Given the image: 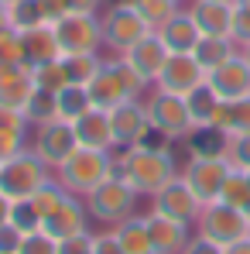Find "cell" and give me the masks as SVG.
<instances>
[{"instance_id":"obj_1","label":"cell","mask_w":250,"mask_h":254,"mask_svg":"<svg viewBox=\"0 0 250 254\" xmlns=\"http://www.w3.org/2000/svg\"><path fill=\"white\" fill-rule=\"evenodd\" d=\"M178 172L182 169L175 165L171 151L168 148H154L148 141L134 144V148H120V155H117V175L124 179L137 196H154Z\"/></svg>"},{"instance_id":"obj_2","label":"cell","mask_w":250,"mask_h":254,"mask_svg":"<svg viewBox=\"0 0 250 254\" xmlns=\"http://www.w3.org/2000/svg\"><path fill=\"white\" fill-rule=\"evenodd\" d=\"M117 172V158L113 151H103V148H76L58 169H55V179L72 192V196H86L93 192L103 179H110Z\"/></svg>"},{"instance_id":"obj_3","label":"cell","mask_w":250,"mask_h":254,"mask_svg":"<svg viewBox=\"0 0 250 254\" xmlns=\"http://www.w3.org/2000/svg\"><path fill=\"white\" fill-rule=\"evenodd\" d=\"M144 110H148V121H151V134H158L165 141H185L196 130L192 117H189V107H185V96L168 93L161 86H154L144 96Z\"/></svg>"},{"instance_id":"obj_4","label":"cell","mask_w":250,"mask_h":254,"mask_svg":"<svg viewBox=\"0 0 250 254\" xmlns=\"http://www.w3.org/2000/svg\"><path fill=\"white\" fill-rule=\"evenodd\" d=\"M83 203H86V210H89V220H96V223H103V227H117L120 220L134 216L137 192L113 172V175L103 179L93 192H86Z\"/></svg>"},{"instance_id":"obj_5","label":"cell","mask_w":250,"mask_h":254,"mask_svg":"<svg viewBox=\"0 0 250 254\" xmlns=\"http://www.w3.org/2000/svg\"><path fill=\"white\" fill-rule=\"evenodd\" d=\"M192 227H196L199 237H206V241L219 244V248H226V244H233V241H240V237L250 234L247 213L233 210V206H226V203H219V199H216V203H206Z\"/></svg>"},{"instance_id":"obj_6","label":"cell","mask_w":250,"mask_h":254,"mask_svg":"<svg viewBox=\"0 0 250 254\" xmlns=\"http://www.w3.org/2000/svg\"><path fill=\"white\" fill-rule=\"evenodd\" d=\"M100 24H103V48H110L117 55H124L127 48H134L141 38L151 35V24L127 0L124 3H113L106 14H100Z\"/></svg>"},{"instance_id":"obj_7","label":"cell","mask_w":250,"mask_h":254,"mask_svg":"<svg viewBox=\"0 0 250 254\" xmlns=\"http://www.w3.org/2000/svg\"><path fill=\"white\" fill-rule=\"evenodd\" d=\"M51 28H55V42L62 55H86V52L100 55V48H103L100 14H65Z\"/></svg>"},{"instance_id":"obj_8","label":"cell","mask_w":250,"mask_h":254,"mask_svg":"<svg viewBox=\"0 0 250 254\" xmlns=\"http://www.w3.org/2000/svg\"><path fill=\"white\" fill-rule=\"evenodd\" d=\"M45 179H51V169H48L42 158L31 151V144H28L21 155H14L10 162L0 165V189H3L10 199H24V196H31Z\"/></svg>"},{"instance_id":"obj_9","label":"cell","mask_w":250,"mask_h":254,"mask_svg":"<svg viewBox=\"0 0 250 254\" xmlns=\"http://www.w3.org/2000/svg\"><path fill=\"white\" fill-rule=\"evenodd\" d=\"M230 172H233V165H230L226 155H192L189 165L182 169V175L202 203H216L226 179H230Z\"/></svg>"},{"instance_id":"obj_10","label":"cell","mask_w":250,"mask_h":254,"mask_svg":"<svg viewBox=\"0 0 250 254\" xmlns=\"http://www.w3.org/2000/svg\"><path fill=\"white\" fill-rule=\"evenodd\" d=\"M79 148V141H76V130H72V124L69 121H48V124L35 127V134H31V151L42 158L48 169L55 172L72 151Z\"/></svg>"},{"instance_id":"obj_11","label":"cell","mask_w":250,"mask_h":254,"mask_svg":"<svg viewBox=\"0 0 250 254\" xmlns=\"http://www.w3.org/2000/svg\"><path fill=\"white\" fill-rule=\"evenodd\" d=\"M202 206H206V203L192 192V186L185 182L182 172L151 196V210L165 213V216H171V220H182V223H189V227L196 223V216L202 213Z\"/></svg>"},{"instance_id":"obj_12","label":"cell","mask_w":250,"mask_h":254,"mask_svg":"<svg viewBox=\"0 0 250 254\" xmlns=\"http://www.w3.org/2000/svg\"><path fill=\"white\" fill-rule=\"evenodd\" d=\"M110 130H113V148L144 144L148 134H151V121H148L144 100H141V96H130L120 107H113V110H110Z\"/></svg>"},{"instance_id":"obj_13","label":"cell","mask_w":250,"mask_h":254,"mask_svg":"<svg viewBox=\"0 0 250 254\" xmlns=\"http://www.w3.org/2000/svg\"><path fill=\"white\" fill-rule=\"evenodd\" d=\"M199 83H206V69L196 62L192 52H171L158 72L154 86H161L168 93H178V96H189Z\"/></svg>"},{"instance_id":"obj_14","label":"cell","mask_w":250,"mask_h":254,"mask_svg":"<svg viewBox=\"0 0 250 254\" xmlns=\"http://www.w3.org/2000/svg\"><path fill=\"white\" fill-rule=\"evenodd\" d=\"M42 230L51 234L55 241H69L76 234H86L89 230V210H86L83 196H65L55 210L45 216Z\"/></svg>"},{"instance_id":"obj_15","label":"cell","mask_w":250,"mask_h":254,"mask_svg":"<svg viewBox=\"0 0 250 254\" xmlns=\"http://www.w3.org/2000/svg\"><path fill=\"white\" fill-rule=\"evenodd\" d=\"M206 83L212 86V93H216L219 100H226V103L250 96V65H247V59H244V55H233V59L223 62L219 69L206 72Z\"/></svg>"},{"instance_id":"obj_16","label":"cell","mask_w":250,"mask_h":254,"mask_svg":"<svg viewBox=\"0 0 250 254\" xmlns=\"http://www.w3.org/2000/svg\"><path fill=\"white\" fill-rule=\"evenodd\" d=\"M148 234H151V244H154V254H182L185 244H189V223L182 220H171L165 213L151 210L148 216Z\"/></svg>"},{"instance_id":"obj_17","label":"cell","mask_w":250,"mask_h":254,"mask_svg":"<svg viewBox=\"0 0 250 254\" xmlns=\"http://www.w3.org/2000/svg\"><path fill=\"white\" fill-rule=\"evenodd\" d=\"M168 55H171V52H168V45L161 42V35H158V31H151L148 38H141L134 48H127V52H124V59L151 86H154V79H158V72H161V65H165Z\"/></svg>"},{"instance_id":"obj_18","label":"cell","mask_w":250,"mask_h":254,"mask_svg":"<svg viewBox=\"0 0 250 254\" xmlns=\"http://www.w3.org/2000/svg\"><path fill=\"white\" fill-rule=\"evenodd\" d=\"M158 35H161V42L168 45V52H196V45L202 38L196 17L189 14V7H178L165 24L158 28Z\"/></svg>"},{"instance_id":"obj_19","label":"cell","mask_w":250,"mask_h":254,"mask_svg":"<svg viewBox=\"0 0 250 254\" xmlns=\"http://www.w3.org/2000/svg\"><path fill=\"white\" fill-rule=\"evenodd\" d=\"M76 130V141L83 148H103V151H113V130H110V110H86L79 121H72Z\"/></svg>"},{"instance_id":"obj_20","label":"cell","mask_w":250,"mask_h":254,"mask_svg":"<svg viewBox=\"0 0 250 254\" xmlns=\"http://www.w3.org/2000/svg\"><path fill=\"white\" fill-rule=\"evenodd\" d=\"M86 89H89V100H93L96 110H113V107H120L124 100H130L127 86L120 83V76H117V69L110 65V59L103 62V69L93 76V83L86 86Z\"/></svg>"},{"instance_id":"obj_21","label":"cell","mask_w":250,"mask_h":254,"mask_svg":"<svg viewBox=\"0 0 250 254\" xmlns=\"http://www.w3.org/2000/svg\"><path fill=\"white\" fill-rule=\"evenodd\" d=\"M31 93H35V83H31L28 65H3V72H0V107H10V110L24 114Z\"/></svg>"},{"instance_id":"obj_22","label":"cell","mask_w":250,"mask_h":254,"mask_svg":"<svg viewBox=\"0 0 250 254\" xmlns=\"http://www.w3.org/2000/svg\"><path fill=\"white\" fill-rule=\"evenodd\" d=\"M189 14L196 17L202 35H226L230 38L233 3H223V0H189Z\"/></svg>"},{"instance_id":"obj_23","label":"cell","mask_w":250,"mask_h":254,"mask_svg":"<svg viewBox=\"0 0 250 254\" xmlns=\"http://www.w3.org/2000/svg\"><path fill=\"white\" fill-rule=\"evenodd\" d=\"M21 48H24V62H28V65L62 59L51 24H38V28H31V31H21Z\"/></svg>"},{"instance_id":"obj_24","label":"cell","mask_w":250,"mask_h":254,"mask_svg":"<svg viewBox=\"0 0 250 254\" xmlns=\"http://www.w3.org/2000/svg\"><path fill=\"white\" fill-rule=\"evenodd\" d=\"M192 55H196V62H199L206 72H212V69H219L223 62H230L233 55H240V45L233 42V38H226V35H202Z\"/></svg>"},{"instance_id":"obj_25","label":"cell","mask_w":250,"mask_h":254,"mask_svg":"<svg viewBox=\"0 0 250 254\" xmlns=\"http://www.w3.org/2000/svg\"><path fill=\"white\" fill-rule=\"evenodd\" d=\"M216 130H223L226 137H240V134H250V96L244 100H233V103H219L216 110V121H212Z\"/></svg>"},{"instance_id":"obj_26","label":"cell","mask_w":250,"mask_h":254,"mask_svg":"<svg viewBox=\"0 0 250 254\" xmlns=\"http://www.w3.org/2000/svg\"><path fill=\"white\" fill-rule=\"evenodd\" d=\"M120 241V248L127 254H154V244H151V234H148V220L144 216H127L117 227H110Z\"/></svg>"},{"instance_id":"obj_27","label":"cell","mask_w":250,"mask_h":254,"mask_svg":"<svg viewBox=\"0 0 250 254\" xmlns=\"http://www.w3.org/2000/svg\"><path fill=\"white\" fill-rule=\"evenodd\" d=\"M219 103H223V100L212 93V86H209V83H199V86H196V89L185 96V107H189L192 127H196V130H202V127H212Z\"/></svg>"},{"instance_id":"obj_28","label":"cell","mask_w":250,"mask_h":254,"mask_svg":"<svg viewBox=\"0 0 250 254\" xmlns=\"http://www.w3.org/2000/svg\"><path fill=\"white\" fill-rule=\"evenodd\" d=\"M3 21H7L14 31H31V28L45 24L42 0H14L10 7H3Z\"/></svg>"},{"instance_id":"obj_29","label":"cell","mask_w":250,"mask_h":254,"mask_svg":"<svg viewBox=\"0 0 250 254\" xmlns=\"http://www.w3.org/2000/svg\"><path fill=\"white\" fill-rule=\"evenodd\" d=\"M24 117H28L31 127H42V124H48V121H58V93L38 89V86H35L31 100H28V107H24Z\"/></svg>"},{"instance_id":"obj_30","label":"cell","mask_w":250,"mask_h":254,"mask_svg":"<svg viewBox=\"0 0 250 254\" xmlns=\"http://www.w3.org/2000/svg\"><path fill=\"white\" fill-rule=\"evenodd\" d=\"M103 62H106V59H100V55H93V52H86V55H62L65 76H69L72 86H89L93 76L103 69Z\"/></svg>"},{"instance_id":"obj_31","label":"cell","mask_w":250,"mask_h":254,"mask_svg":"<svg viewBox=\"0 0 250 254\" xmlns=\"http://www.w3.org/2000/svg\"><path fill=\"white\" fill-rule=\"evenodd\" d=\"M86 110H93V100H89V89L86 86H65V89H58V117L62 121H79Z\"/></svg>"},{"instance_id":"obj_32","label":"cell","mask_w":250,"mask_h":254,"mask_svg":"<svg viewBox=\"0 0 250 254\" xmlns=\"http://www.w3.org/2000/svg\"><path fill=\"white\" fill-rule=\"evenodd\" d=\"M28 69H31V83L38 86V89H51V93H58V89H65V86H69V76H65L62 59L38 62V65H28Z\"/></svg>"},{"instance_id":"obj_33","label":"cell","mask_w":250,"mask_h":254,"mask_svg":"<svg viewBox=\"0 0 250 254\" xmlns=\"http://www.w3.org/2000/svg\"><path fill=\"white\" fill-rule=\"evenodd\" d=\"M7 223H14L21 234H35V230H42L45 216L35 210L31 196H24V199H10V216H7Z\"/></svg>"},{"instance_id":"obj_34","label":"cell","mask_w":250,"mask_h":254,"mask_svg":"<svg viewBox=\"0 0 250 254\" xmlns=\"http://www.w3.org/2000/svg\"><path fill=\"white\" fill-rule=\"evenodd\" d=\"M219 203H226V206H233V210H247L250 206V179H247V172H240V169L230 172V179H226V186H223V192H219Z\"/></svg>"},{"instance_id":"obj_35","label":"cell","mask_w":250,"mask_h":254,"mask_svg":"<svg viewBox=\"0 0 250 254\" xmlns=\"http://www.w3.org/2000/svg\"><path fill=\"white\" fill-rule=\"evenodd\" d=\"M127 3H130V7L148 21V24H151V31H158L168 17L182 7V3H175V0H127Z\"/></svg>"},{"instance_id":"obj_36","label":"cell","mask_w":250,"mask_h":254,"mask_svg":"<svg viewBox=\"0 0 250 254\" xmlns=\"http://www.w3.org/2000/svg\"><path fill=\"white\" fill-rule=\"evenodd\" d=\"M110 65L117 69V76H120V83L127 86V93H130V96H144V93H148V86H151V83H148V79H144V76H141V72L127 62L124 55L110 59Z\"/></svg>"},{"instance_id":"obj_37","label":"cell","mask_w":250,"mask_h":254,"mask_svg":"<svg viewBox=\"0 0 250 254\" xmlns=\"http://www.w3.org/2000/svg\"><path fill=\"white\" fill-rule=\"evenodd\" d=\"M17 254H58V241L45 230H35V234H24Z\"/></svg>"},{"instance_id":"obj_38","label":"cell","mask_w":250,"mask_h":254,"mask_svg":"<svg viewBox=\"0 0 250 254\" xmlns=\"http://www.w3.org/2000/svg\"><path fill=\"white\" fill-rule=\"evenodd\" d=\"M226 158H230L233 169L250 172V134H240V137L226 141Z\"/></svg>"},{"instance_id":"obj_39","label":"cell","mask_w":250,"mask_h":254,"mask_svg":"<svg viewBox=\"0 0 250 254\" xmlns=\"http://www.w3.org/2000/svg\"><path fill=\"white\" fill-rule=\"evenodd\" d=\"M230 38L240 45H250V7L244 3H233V24H230Z\"/></svg>"},{"instance_id":"obj_40","label":"cell","mask_w":250,"mask_h":254,"mask_svg":"<svg viewBox=\"0 0 250 254\" xmlns=\"http://www.w3.org/2000/svg\"><path fill=\"white\" fill-rule=\"evenodd\" d=\"M28 148V134H14V130H0V165L10 162L14 155H21Z\"/></svg>"},{"instance_id":"obj_41","label":"cell","mask_w":250,"mask_h":254,"mask_svg":"<svg viewBox=\"0 0 250 254\" xmlns=\"http://www.w3.org/2000/svg\"><path fill=\"white\" fill-rule=\"evenodd\" d=\"M58 254H96V241H93V230L76 234L69 241H58Z\"/></svg>"},{"instance_id":"obj_42","label":"cell","mask_w":250,"mask_h":254,"mask_svg":"<svg viewBox=\"0 0 250 254\" xmlns=\"http://www.w3.org/2000/svg\"><path fill=\"white\" fill-rule=\"evenodd\" d=\"M28 117L21 110H10V107H0V130H14V134H28Z\"/></svg>"},{"instance_id":"obj_43","label":"cell","mask_w":250,"mask_h":254,"mask_svg":"<svg viewBox=\"0 0 250 254\" xmlns=\"http://www.w3.org/2000/svg\"><path fill=\"white\" fill-rule=\"evenodd\" d=\"M21 241H24V234L14 223H0V254H17Z\"/></svg>"},{"instance_id":"obj_44","label":"cell","mask_w":250,"mask_h":254,"mask_svg":"<svg viewBox=\"0 0 250 254\" xmlns=\"http://www.w3.org/2000/svg\"><path fill=\"white\" fill-rule=\"evenodd\" d=\"M93 241H96V254H127L124 248H120V241H117V234H113L110 227L96 230V234H93Z\"/></svg>"},{"instance_id":"obj_45","label":"cell","mask_w":250,"mask_h":254,"mask_svg":"<svg viewBox=\"0 0 250 254\" xmlns=\"http://www.w3.org/2000/svg\"><path fill=\"white\" fill-rule=\"evenodd\" d=\"M182 254H223V248H219V244H212V241H206V237H199V234H192Z\"/></svg>"},{"instance_id":"obj_46","label":"cell","mask_w":250,"mask_h":254,"mask_svg":"<svg viewBox=\"0 0 250 254\" xmlns=\"http://www.w3.org/2000/svg\"><path fill=\"white\" fill-rule=\"evenodd\" d=\"M69 14H100L103 0H65Z\"/></svg>"},{"instance_id":"obj_47","label":"cell","mask_w":250,"mask_h":254,"mask_svg":"<svg viewBox=\"0 0 250 254\" xmlns=\"http://www.w3.org/2000/svg\"><path fill=\"white\" fill-rule=\"evenodd\" d=\"M223 254H250V234H247V237H240V241H233V244H226Z\"/></svg>"},{"instance_id":"obj_48","label":"cell","mask_w":250,"mask_h":254,"mask_svg":"<svg viewBox=\"0 0 250 254\" xmlns=\"http://www.w3.org/2000/svg\"><path fill=\"white\" fill-rule=\"evenodd\" d=\"M7 216H10V196L0 189V223H7Z\"/></svg>"},{"instance_id":"obj_49","label":"cell","mask_w":250,"mask_h":254,"mask_svg":"<svg viewBox=\"0 0 250 254\" xmlns=\"http://www.w3.org/2000/svg\"><path fill=\"white\" fill-rule=\"evenodd\" d=\"M240 55L247 59V65H250V45H244V48H240Z\"/></svg>"},{"instance_id":"obj_50","label":"cell","mask_w":250,"mask_h":254,"mask_svg":"<svg viewBox=\"0 0 250 254\" xmlns=\"http://www.w3.org/2000/svg\"><path fill=\"white\" fill-rule=\"evenodd\" d=\"M0 3H3V7H10V3H14V0H0Z\"/></svg>"},{"instance_id":"obj_51","label":"cell","mask_w":250,"mask_h":254,"mask_svg":"<svg viewBox=\"0 0 250 254\" xmlns=\"http://www.w3.org/2000/svg\"><path fill=\"white\" fill-rule=\"evenodd\" d=\"M237 3H244V7H250V0H237Z\"/></svg>"},{"instance_id":"obj_52","label":"cell","mask_w":250,"mask_h":254,"mask_svg":"<svg viewBox=\"0 0 250 254\" xmlns=\"http://www.w3.org/2000/svg\"><path fill=\"white\" fill-rule=\"evenodd\" d=\"M0 21H3V3H0Z\"/></svg>"},{"instance_id":"obj_53","label":"cell","mask_w":250,"mask_h":254,"mask_svg":"<svg viewBox=\"0 0 250 254\" xmlns=\"http://www.w3.org/2000/svg\"><path fill=\"white\" fill-rule=\"evenodd\" d=\"M223 3H237V0H223Z\"/></svg>"},{"instance_id":"obj_54","label":"cell","mask_w":250,"mask_h":254,"mask_svg":"<svg viewBox=\"0 0 250 254\" xmlns=\"http://www.w3.org/2000/svg\"><path fill=\"white\" fill-rule=\"evenodd\" d=\"M0 72H3V59H0Z\"/></svg>"},{"instance_id":"obj_55","label":"cell","mask_w":250,"mask_h":254,"mask_svg":"<svg viewBox=\"0 0 250 254\" xmlns=\"http://www.w3.org/2000/svg\"><path fill=\"white\" fill-rule=\"evenodd\" d=\"M175 3H185V0H175Z\"/></svg>"},{"instance_id":"obj_56","label":"cell","mask_w":250,"mask_h":254,"mask_svg":"<svg viewBox=\"0 0 250 254\" xmlns=\"http://www.w3.org/2000/svg\"><path fill=\"white\" fill-rule=\"evenodd\" d=\"M247 179H250V172H247Z\"/></svg>"}]
</instances>
